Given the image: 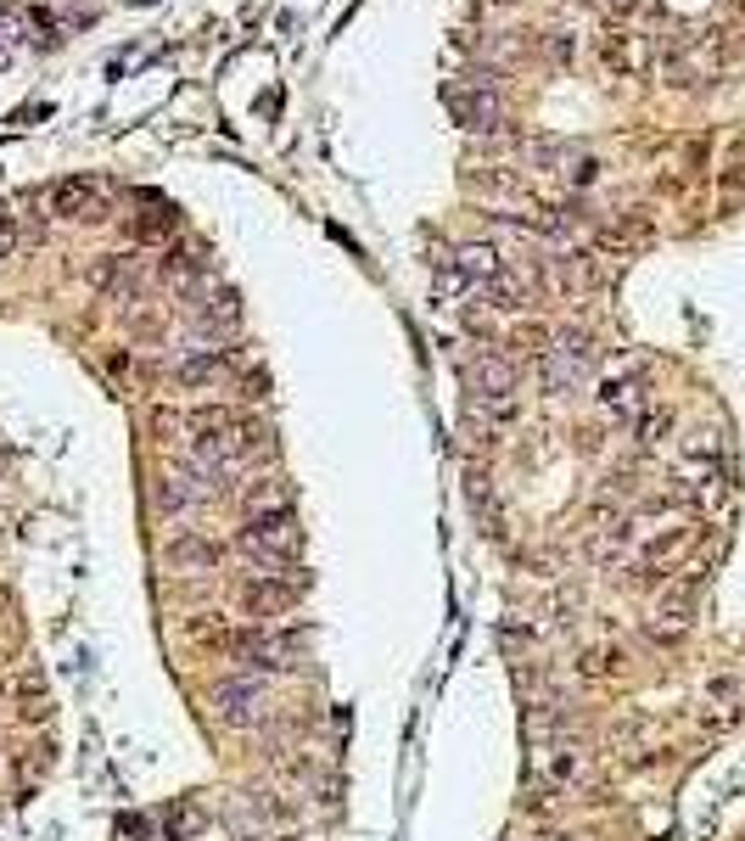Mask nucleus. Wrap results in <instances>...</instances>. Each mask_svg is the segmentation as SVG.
I'll return each instance as SVG.
<instances>
[{
    "label": "nucleus",
    "mask_w": 745,
    "mask_h": 841,
    "mask_svg": "<svg viewBox=\"0 0 745 841\" xmlns=\"http://www.w3.org/2000/svg\"><path fill=\"white\" fill-rule=\"evenodd\" d=\"M241 556L253 561L264 578H297V550H303V528H297L292 505L286 511H258L241 528Z\"/></svg>",
    "instance_id": "obj_1"
},
{
    "label": "nucleus",
    "mask_w": 745,
    "mask_h": 841,
    "mask_svg": "<svg viewBox=\"0 0 745 841\" xmlns=\"http://www.w3.org/2000/svg\"><path fill=\"white\" fill-rule=\"evenodd\" d=\"M594 371V337L589 331H555V343H549V354L538 359V382H544V393H572L583 376Z\"/></svg>",
    "instance_id": "obj_2"
},
{
    "label": "nucleus",
    "mask_w": 745,
    "mask_h": 841,
    "mask_svg": "<svg viewBox=\"0 0 745 841\" xmlns=\"http://www.w3.org/2000/svg\"><path fill=\"white\" fill-rule=\"evenodd\" d=\"M443 107H449V118L465 129V135H499V129H505V107H499V96H493L488 85H460V79H449V85H443Z\"/></svg>",
    "instance_id": "obj_3"
},
{
    "label": "nucleus",
    "mask_w": 745,
    "mask_h": 841,
    "mask_svg": "<svg viewBox=\"0 0 745 841\" xmlns=\"http://www.w3.org/2000/svg\"><path fill=\"white\" fill-rule=\"evenodd\" d=\"M264 679L258 673H225L219 685H213V713H219V724L230 729H253L264 724Z\"/></svg>",
    "instance_id": "obj_4"
},
{
    "label": "nucleus",
    "mask_w": 745,
    "mask_h": 841,
    "mask_svg": "<svg viewBox=\"0 0 745 841\" xmlns=\"http://www.w3.org/2000/svg\"><path fill=\"white\" fill-rule=\"evenodd\" d=\"M465 393H471V404L516 399V359L499 354V348H482V354L465 365Z\"/></svg>",
    "instance_id": "obj_5"
},
{
    "label": "nucleus",
    "mask_w": 745,
    "mask_h": 841,
    "mask_svg": "<svg viewBox=\"0 0 745 841\" xmlns=\"http://www.w3.org/2000/svg\"><path fill=\"white\" fill-rule=\"evenodd\" d=\"M594 51H600L605 73H617V79H639V73L650 68V40L645 34H633L628 23H605L600 40H594Z\"/></svg>",
    "instance_id": "obj_6"
},
{
    "label": "nucleus",
    "mask_w": 745,
    "mask_h": 841,
    "mask_svg": "<svg viewBox=\"0 0 745 841\" xmlns=\"http://www.w3.org/2000/svg\"><path fill=\"white\" fill-rule=\"evenodd\" d=\"M297 595H303V578H247L241 584V612L253 617V623H275V617H286L297 606Z\"/></svg>",
    "instance_id": "obj_7"
},
{
    "label": "nucleus",
    "mask_w": 745,
    "mask_h": 841,
    "mask_svg": "<svg viewBox=\"0 0 745 841\" xmlns=\"http://www.w3.org/2000/svg\"><path fill=\"white\" fill-rule=\"evenodd\" d=\"M45 202H51L57 219H85V225H101V219H107V191H101L96 180H57Z\"/></svg>",
    "instance_id": "obj_8"
},
{
    "label": "nucleus",
    "mask_w": 745,
    "mask_h": 841,
    "mask_svg": "<svg viewBox=\"0 0 745 841\" xmlns=\"http://www.w3.org/2000/svg\"><path fill=\"white\" fill-rule=\"evenodd\" d=\"M600 410L611 415V421H622V427H633L639 415L650 410V393H645V376H605L600 382Z\"/></svg>",
    "instance_id": "obj_9"
},
{
    "label": "nucleus",
    "mask_w": 745,
    "mask_h": 841,
    "mask_svg": "<svg viewBox=\"0 0 745 841\" xmlns=\"http://www.w3.org/2000/svg\"><path fill=\"white\" fill-rule=\"evenodd\" d=\"M689 544H695V528H667V533H656V539L639 550V584H661V578H667V567L684 556Z\"/></svg>",
    "instance_id": "obj_10"
},
{
    "label": "nucleus",
    "mask_w": 745,
    "mask_h": 841,
    "mask_svg": "<svg viewBox=\"0 0 745 841\" xmlns=\"http://www.w3.org/2000/svg\"><path fill=\"white\" fill-rule=\"evenodd\" d=\"M208 494H213V488L202 483V477L185 466V460H174V466L163 471V483H157V505H163V511H174V516L191 511V505H202Z\"/></svg>",
    "instance_id": "obj_11"
},
{
    "label": "nucleus",
    "mask_w": 745,
    "mask_h": 841,
    "mask_svg": "<svg viewBox=\"0 0 745 841\" xmlns=\"http://www.w3.org/2000/svg\"><path fill=\"white\" fill-rule=\"evenodd\" d=\"M169 376L180 387H213L219 382V376H225V354H219V348H197V354H180L169 365Z\"/></svg>",
    "instance_id": "obj_12"
},
{
    "label": "nucleus",
    "mask_w": 745,
    "mask_h": 841,
    "mask_svg": "<svg viewBox=\"0 0 745 841\" xmlns=\"http://www.w3.org/2000/svg\"><path fill=\"white\" fill-rule=\"evenodd\" d=\"M163 556H169V567H180V572H202V567H219V544L197 539V533H174V539L163 544Z\"/></svg>",
    "instance_id": "obj_13"
},
{
    "label": "nucleus",
    "mask_w": 745,
    "mask_h": 841,
    "mask_svg": "<svg viewBox=\"0 0 745 841\" xmlns=\"http://www.w3.org/2000/svg\"><path fill=\"white\" fill-rule=\"evenodd\" d=\"M477 298L488 303L493 314H516V309H527V286H521L510 270H499V275H488V281L477 286Z\"/></svg>",
    "instance_id": "obj_14"
},
{
    "label": "nucleus",
    "mask_w": 745,
    "mask_h": 841,
    "mask_svg": "<svg viewBox=\"0 0 745 841\" xmlns=\"http://www.w3.org/2000/svg\"><path fill=\"white\" fill-rule=\"evenodd\" d=\"M202 830H208V808H202V802H169V808H163V836L169 841H197Z\"/></svg>",
    "instance_id": "obj_15"
},
{
    "label": "nucleus",
    "mask_w": 745,
    "mask_h": 841,
    "mask_svg": "<svg viewBox=\"0 0 745 841\" xmlns=\"http://www.w3.org/2000/svg\"><path fill=\"white\" fill-rule=\"evenodd\" d=\"M544 774L555 785H577L583 774H589V757H583V746H572V741H555L549 746V763H544Z\"/></svg>",
    "instance_id": "obj_16"
},
{
    "label": "nucleus",
    "mask_w": 745,
    "mask_h": 841,
    "mask_svg": "<svg viewBox=\"0 0 745 841\" xmlns=\"http://www.w3.org/2000/svg\"><path fill=\"white\" fill-rule=\"evenodd\" d=\"M689 612H695V578H678V584L661 589V600H656V617H661V623L689 628Z\"/></svg>",
    "instance_id": "obj_17"
},
{
    "label": "nucleus",
    "mask_w": 745,
    "mask_h": 841,
    "mask_svg": "<svg viewBox=\"0 0 745 841\" xmlns=\"http://www.w3.org/2000/svg\"><path fill=\"white\" fill-rule=\"evenodd\" d=\"M454 264H460V270L471 275L477 286L488 281V275H499V270H505V264H499V247H493V242H465L460 253H454Z\"/></svg>",
    "instance_id": "obj_18"
},
{
    "label": "nucleus",
    "mask_w": 745,
    "mask_h": 841,
    "mask_svg": "<svg viewBox=\"0 0 745 841\" xmlns=\"http://www.w3.org/2000/svg\"><path fill=\"white\" fill-rule=\"evenodd\" d=\"M527 157H533V169L566 174V163L577 157V146L572 141H555V135H533V141H527Z\"/></svg>",
    "instance_id": "obj_19"
},
{
    "label": "nucleus",
    "mask_w": 745,
    "mask_h": 841,
    "mask_svg": "<svg viewBox=\"0 0 745 841\" xmlns=\"http://www.w3.org/2000/svg\"><path fill=\"white\" fill-rule=\"evenodd\" d=\"M465 292H477V281H471V275H465L454 258H443V264L432 270V298H437V303H460Z\"/></svg>",
    "instance_id": "obj_20"
},
{
    "label": "nucleus",
    "mask_w": 745,
    "mask_h": 841,
    "mask_svg": "<svg viewBox=\"0 0 745 841\" xmlns=\"http://www.w3.org/2000/svg\"><path fill=\"white\" fill-rule=\"evenodd\" d=\"M465 186H471V191H488V197H516L521 180H516L510 169H488V174H482V169H465Z\"/></svg>",
    "instance_id": "obj_21"
},
{
    "label": "nucleus",
    "mask_w": 745,
    "mask_h": 841,
    "mask_svg": "<svg viewBox=\"0 0 745 841\" xmlns=\"http://www.w3.org/2000/svg\"><path fill=\"white\" fill-rule=\"evenodd\" d=\"M633 432H639V449H661L667 432H673V415H667V410H645L639 421H633Z\"/></svg>",
    "instance_id": "obj_22"
},
{
    "label": "nucleus",
    "mask_w": 745,
    "mask_h": 841,
    "mask_svg": "<svg viewBox=\"0 0 745 841\" xmlns=\"http://www.w3.org/2000/svg\"><path fill=\"white\" fill-rule=\"evenodd\" d=\"M544 57L555 62V68H572V62H577V34L549 29V34H544Z\"/></svg>",
    "instance_id": "obj_23"
},
{
    "label": "nucleus",
    "mask_w": 745,
    "mask_h": 841,
    "mask_svg": "<svg viewBox=\"0 0 745 841\" xmlns=\"http://www.w3.org/2000/svg\"><path fill=\"white\" fill-rule=\"evenodd\" d=\"M566 180H572V186H594V180H600V157L577 146V157L566 163Z\"/></svg>",
    "instance_id": "obj_24"
},
{
    "label": "nucleus",
    "mask_w": 745,
    "mask_h": 841,
    "mask_svg": "<svg viewBox=\"0 0 745 841\" xmlns=\"http://www.w3.org/2000/svg\"><path fill=\"white\" fill-rule=\"evenodd\" d=\"M482 421L488 427H516V415H521V399H493V404H477Z\"/></svg>",
    "instance_id": "obj_25"
},
{
    "label": "nucleus",
    "mask_w": 745,
    "mask_h": 841,
    "mask_svg": "<svg viewBox=\"0 0 745 841\" xmlns=\"http://www.w3.org/2000/svg\"><path fill=\"white\" fill-rule=\"evenodd\" d=\"M135 236H141V242H163V236H174V214H141L135 219Z\"/></svg>",
    "instance_id": "obj_26"
},
{
    "label": "nucleus",
    "mask_w": 745,
    "mask_h": 841,
    "mask_svg": "<svg viewBox=\"0 0 745 841\" xmlns=\"http://www.w3.org/2000/svg\"><path fill=\"white\" fill-rule=\"evenodd\" d=\"M617 662H622V656L611 651V645H600V651L583 656V673H589V679H605V673H617Z\"/></svg>",
    "instance_id": "obj_27"
},
{
    "label": "nucleus",
    "mask_w": 745,
    "mask_h": 841,
    "mask_svg": "<svg viewBox=\"0 0 745 841\" xmlns=\"http://www.w3.org/2000/svg\"><path fill=\"white\" fill-rule=\"evenodd\" d=\"M594 6H600V12L611 17V23H628V17H639V12H645V0H594Z\"/></svg>",
    "instance_id": "obj_28"
},
{
    "label": "nucleus",
    "mask_w": 745,
    "mask_h": 841,
    "mask_svg": "<svg viewBox=\"0 0 745 841\" xmlns=\"http://www.w3.org/2000/svg\"><path fill=\"white\" fill-rule=\"evenodd\" d=\"M118 841H146V819H141V813L118 819Z\"/></svg>",
    "instance_id": "obj_29"
},
{
    "label": "nucleus",
    "mask_w": 745,
    "mask_h": 841,
    "mask_svg": "<svg viewBox=\"0 0 745 841\" xmlns=\"http://www.w3.org/2000/svg\"><path fill=\"white\" fill-rule=\"evenodd\" d=\"M717 186H723V191H745V163H723Z\"/></svg>",
    "instance_id": "obj_30"
},
{
    "label": "nucleus",
    "mask_w": 745,
    "mask_h": 841,
    "mask_svg": "<svg viewBox=\"0 0 745 841\" xmlns=\"http://www.w3.org/2000/svg\"><path fill=\"white\" fill-rule=\"evenodd\" d=\"M17 253V225H12V214H0V258H12Z\"/></svg>",
    "instance_id": "obj_31"
},
{
    "label": "nucleus",
    "mask_w": 745,
    "mask_h": 841,
    "mask_svg": "<svg viewBox=\"0 0 745 841\" xmlns=\"http://www.w3.org/2000/svg\"><path fill=\"white\" fill-rule=\"evenodd\" d=\"M729 12H734V17H740V23H745V0H729Z\"/></svg>",
    "instance_id": "obj_32"
},
{
    "label": "nucleus",
    "mask_w": 745,
    "mask_h": 841,
    "mask_svg": "<svg viewBox=\"0 0 745 841\" xmlns=\"http://www.w3.org/2000/svg\"><path fill=\"white\" fill-rule=\"evenodd\" d=\"M488 6H516V0H488Z\"/></svg>",
    "instance_id": "obj_33"
},
{
    "label": "nucleus",
    "mask_w": 745,
    "mask_h": 841,
    "mask_svg": "<svg viewBox=\"0 0 745 841\" xmlns=\"http://www.w3.org/2000/svg\"><path fill=\"white\" fill-rule=\"evenodd\" d=\"M549 841H577V836H549Z\"/></svg>",
    "instance_id": "obj_34"
}]
</instances>
